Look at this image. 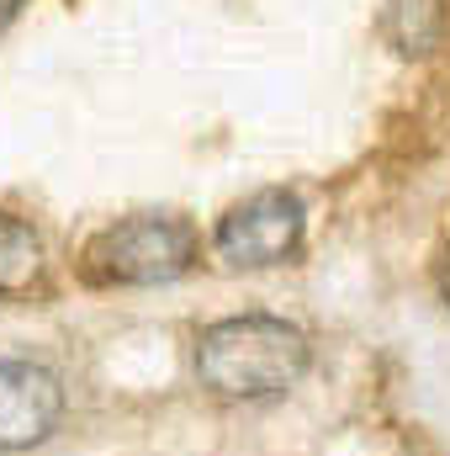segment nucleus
I'll return each instance as SVG.
<instances>
[{
	"instance_id": "obj_1",
	"label": "nucleus",
	"mask_w": 450,
	"mask_h": 456,
	"mask_svg": "<svg viewBox=\"0 0 450 456\" xmlns=\"http://www.w3.org/2000/svg\"><path fill=\"white\" fill-rule=\"evenodd\" d=\"M308 371V335L270 314L218 319L197 340V377L218 398H270Z\"/></svg>"
},
{
	"instance_id": "obj_2",
	"label": "nucleus",
	"mask_w": 450,
	"mask_h": 456,
	"mask_svg": "<svg viewBox=\"0 0 450 456\" xmlns=\"http://www.w3.org/2000/svg\"><path fill=\"white\" fill-rule=\"evenodd\" d=\"M191 260H197V233H191V224L143 213V218L112 224L107 233L91 239L85 276L91 281H107V287H159V281L186 276Z\"/></svg>"
},
{
	"instance_id": "obj_3",
	"label": "nucleus",
	"mask_w": 450,
	"mask_h": 456,
	"mask_svg": "<svg viewBox=\"0 0 450 456\" xmlns=\"http://www.w3.org/2000/svg\"><path fill=\"white\" fill-rule=\"evenodd\" d=\"M302 244V202L281 186L254 191L218 224V255L233 265H276Z\"/></svg>"
},
{
	"instance_id": "obj_4",
	"label": "nucleus",
	"mask_w": 450,
	"mask_h": 456,
	"mask_svg": "<svg viewBox=\"0 0 450 456\" xmlns=\"http://www.w3.org/2000/svg\"><path fill=\"white\" fill-rule=\"evenodd\" d=\"M64 409V387L37 361H0V452L37 446Z\"/></svg>"
},
{
	"instance_id": "obj_5",
	"label": "nucleus",
	"mask_w": 450,
	"mask_h": 456,
	"mask_svg": "<svg viewBox=\"0 0 450 456\" xmlns=\"http://www.w3.org/2000/svg\"><path fill=\"white\" fill-rule=\"evenodd\" d=\"M387 37L398 43V53H430L446 32V5L440 0H387V16H382Z\"/></svg>"
},
{
	"instance_id": "obj_6",
	"label": "nucleus",
	"mask_w": 450,
	"mask_h": 456,
	"mask_svg": "<svg viewBox=\"0 0 450 456\" xmlns=\"http://www.w3.org/2000/svg\"><path fill=\"white\" fill-rule=\"evenodd\" d=\"M43 276V239L21 218L0 213V292H21Z\"/></svg>"
},
{
	"instance_id": "obj_7",
	"label": "nucleus",
	"mask_w": 450,
	"mask_h": 456,
	"mask_svg": "<svg viewBox=\"0 0 450 456\" xmlns=\"http://www.w3.org/2000/svg\"><path fill=\"white\" fill-rule=\"evenodd\" d=\"M16 5H21V0H0V27H5V21L16 16Z\"/></svg>"
}]
</instances>
